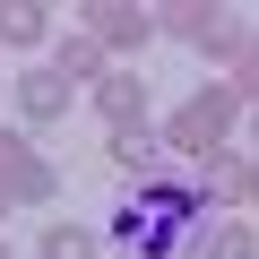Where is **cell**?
I'll return each instance as SVG.
<instances>
[{"mask_svg":"<svg viewBox=\"0 0 259 259\" xmlns=\"http://www.w3.org/2000/svg\"><path fill=\"white\" fill-rule=\"evenodd\" d=\"M95 242H104L112 259H199V250H207V190H199V164L156 156L147 173H130V182L104 199Z\"/></svg>","mask_w":259,"mask_h":259,"instance_id":"obj_1","label":"cell"},{"mask_svg":"<svg viewBox=\"0 0 259 259\" xmlns=\"http://www.w3.org/2000/svg\"><path fill=\"white\" fill-rule=\"evenodd\" d=\"M233 121H242V95H233V87H199V95L173 112V147H182V156H216Z\"/></svg>","mask_w":259,"mask_h":259,"instance_id":"obj_2","label":"cell"},{"mask_svg":"<svg viewBox=\"0 0 259 259\" xmlns=\"http://www.w3.org/2000/svg\"><path fill=\"white\" fill-rule=\"evenodd\" d=\"M61 190V173L18 139V130H0V199H52Z\"/></svg>","mask_w":259,"mask_h":259,"instance_id":"obj_3","label":"cell"},{"mask_svg":"<svg viewBox=\"0 0 259 259\" xmlns=\"http://www.w3.org/2000/svg\"><path fill=\"white\" fill-rule=\"evenodd\" d=\"M87 35H95L104 52H112V44H147L156 18H147V9H130V0H104V9H87Z\"/></svg>","mask_w":259,"mask_h":259,"instance_id":"obj_4","label":"cell"},{"mask_svg":"<svg viewBox=\"0 0 259 259\" xmlns=\"http://www.w3.org/2000/svg\"><path fill=\"white\" fill-rule=\"evenodd\" d=\"M95 112H104L112 130H139V121H147V87H139V78H112V69H104V78H95Z\"/></svg>","mask_w":259,"mask_h":259,"instance_id":"obj_5","label":"cell"},{"mask_svg":"<svg viewBox=\"0 0 259 259\" xmlns=\"http://www.w3.org/2000/svg\"><path fill=\"white\" fill-rule=\"evenodd\" d=\"M18 112H26V121L69 112V78H61V69H26V78H18Z\"/></svg>","mask_w":259,"mask_h":259,"instance_id":"obj_6","label":"cell"},{"mask_svg":"<svg viewBox=\"0 0 259 259\" xmlns=\"http://www.w3.org/2000/svg\"><path fill=\"white\" fill-rule=\"evenodd\" d=\"M52 35V9H35V0H0V44H44Z\"/></svg>","mask_w":259,"mask_h":259,"instance_id":"obj_7","label":"cell"},{"mask_svg":"<svg viewBox=\"0 0 259 259\" xmlns=\"http://www.w3.org/2000/svg\"><path fill=\"white\" fill-rule=\"evenodd\" d=\"M156 156H164V139H156L147 121H139V130H112V164H121V173H147Z\"/></svg>","mask_w":259,"mask_h":259,"instance_id":"obj_8","label":"cell"},{"mask_svg":"<svg viewBox=\"0 0 259 259\" xmlns=\"http://www.w3.org/2000/svg\"><path fill=\"white\" fill-rule=\"evenodd\" d=\"M242 182H250V164H233L225 147L199 156V190H207V199H242Z\"/></svg>","mask_w":259,"mask_h":259,"instance_id":"obj_9","label":"cell"},{"mask_svg":"<svg viewBox=\"0 0 259 259\" xmlns=\"http://www.w3.org/2000/svg\"><path fill=\"white\" fill-rule=\"evenodd\" d=\"M61 78H104V44L95 35H69L61 44Z\"/></svg>","mask_w":259,"mask_h":259,"instance_id":"obj_10","label":"cell"},{"mask_svg":"<svg viewBox=\"0 0 259 259\" xmlns=\"http://www.w3.org/2000/svg\"><path fill=\"white\" fill-rule=\"evenodd\" d=\"M44 259H95V233L87 225H52L44 233Z\"/></svg>","mask_w":259,"mask_h":259,"instance_id":"obj_11","label":"cell"},{"mask_svg":"<svg viewBox=\"0 0 259 259\" xmlns=\"http://www.w3.org/2000/svg\"><path fill=\"white\" fill-rule=\"evenodd\" d=\"M207 259H259V233L250 225H216L207 233Z\"/></svg>","mask_w":259,"mask_h":259,"instance_id":"obj_12","label":"cell"},{"mask_svg":"<svg viewBox=\"0 0 259 259\" xmlns=\"http://www.w3.org/2000/svg\"><path fill=\"white\" fill-rule=\"evenodd\" d=\"M233 95H250V104H259V35H250V44H242V61H233Z\"/></svg>","mask_w":259,"mask_h":259,"instance_id":"obj_13","label":"cell"},{"mask_svg":"<svg viewBox=\"0 0 259 259\" xmlns=\"http://www.w3.org/2000/svg\"><path fill=\"white\" fill-rule=\"evenodd\" d=\"M242 199H250V207H259V164H250V182H242Z\"/></svg>","mask_w":259,"mask_h":259,"instance_id":"obj_14","label":"cell"},{"mask_svg":"<svg viewBox=\"0 0 259 259\" xmlns=\"http://www.w3.org/2000/svg\"><path fill=\"white\" fill-rule=\"evenodd\" d=\"M250 130H259V104H250Z\"/></svg>","mask_w":259,"mask_h":259,"instance_id":"obj_15","label":"cell"},{"mask_svg":"<svg viewBox=\"0 0 259 259\" xmlns=\"http://www.w3.org/2000/svg\"><path fill=\"white\" fill-rule=\"evenodd\" d=\"M0 259H9V250H0Z\"/></svg>","mask_w":259,"mask_h":259,"instance_id":"obj_16","label":"cell"}]
</instances>
